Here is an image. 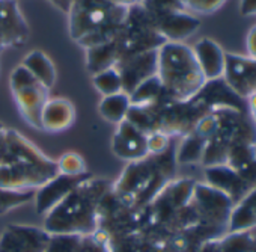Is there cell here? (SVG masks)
I'll return each mask as SVG.
<instances>
[{"label":"cell","mask_w":256,"mask_h":252,"mask_svg":"<svg viewBox=\"0 0 256 252\" xmlns=\"http://www.w3.org/2000/svg\"><path fill=\"white\" fill-rule=\"evenodd\" d=\"M59 174L58 162L47 157L22 133L8 129L0 147V189L35 192Z\"/></svg>","instance_id":"obj_1"},{"label":"cell","mask_w":256,"mask_h":252,"mask_svg":"<svg viewBox=\"0 0 256 252\" xmlns=\"http://www.w3.org/2000/svg\"><path fill=\"white\" fill-rule=\"evenodd\" d=\"M112 184L94 175L83 180L46 214L44 231L50 235L94 234L98 229L100 204Z\"/></svg>","instance_id":"obj_2"},{"label":"cell","mask_w":256,"mask_h":252,"mask_svg":"<svg viewBox=\"0 0 256 252\" xmlns=\"http://www.w3.org/2000/svg\"><path fill=\"white\" fill-rule=\"evenodd\" d=\"M176 165L172 145L162 154H150L145 159L130 162L112 184V192L138 208H145L174 180Z\"/></svg>","instance_id":"obj_3"},{"label":"cell","mask_w":256,"mask_h":252,"mask_svg":"<svg viewBox=\"0 0 256 252\" xmlns=\"http://www.w3.org/2000/svg\"><path fill=\"white\" fill-rule=\"evenodd\" d=\"M128 14L126 7L112 0H71L70 37L84 50L113 41Z\"/></svg>","instance_id":"obj_4"},{"label":"cell","mask_w":256,"mask_h":252,"mask_svg":"<svg viewBox=\"0 0 256 252\" xmlns=\"http://www.w3.org/2000/svg\"><path fill=\"white\" fill-rule=\"evenodd\" d=\"M157 77L166 94L176 101L194 98L206 83L193 49L184 43L168 41L158 49Z\"/></svg>","instance_id":"obj_5"},{"label":"cell","mask_w":256,"mask_h":252,"mask_svg":"<svg viewBox=\"0 0 256 252\" xmlns=\"http://www.w3.org/2000/svg\"><path fill=\"white\" fill-rule=\"evenodd\" d=\"M164 43L168 41L157 32L146 10L142 7V4H136L128 8L126 19L122 23L118 37L114 38L118 62L144 53L156 52Z\"/></svg>","instance_id":"obj_6"},{"label":"cell","mask_w":256,"mask_h":252,"mask_svg":"<svg viewBox=\"0 0 256 252\" xmlns=\"http://www.w3.org/2000/svg\"><path fill=\"white\" fill-rule=\"evenodd\" d=\"M10 85L23 119L30 127L41 130V113L50 98V89L23 65L12 70Z\"/></svg>","instance_id":"obj_7"},{"label":"cell","mask_w":256,"mask_h":252,"mask_svg":"<svg viewBox=\"0 0 256 252\" xmlns=\"http://www.w3.org/2000/svg\"><path fill=\"white\" fill-rule=\"evenodd\" d=\"M148 16L157 32L170 43H182L186 38L196 34L200 28V20L194 14L182 10L148 13Z\"/></svg>","instance_id":"obj_8"},{"label":"cell","mask_w":256,"mask_h":252,"mask_svg":"<svg viewBox=\"0 0 256 252\" xmlns=\"http://www.w3.org/2000/svg\"><path fill=\"white\" fill-rule=\"evenodd\" d=\"M50 234L34 225H8L0 234V252H46Z\"/></svg>","instance_id":"obj_9"},{"label":"cell","mask_w":256,"mask_h":252,"mask_svg":"<svg viewBox=\"0 0 256 252\" xmlns=\"http://www.w3.org/2000/svg\"><path fill=\"white\" fill-rule=\"evenodd\" d=\"M29 40V26L17 0H0V52L22 47Z\"/></svg>","instance_id":"obj_10"},{"label":"cell","mask_w":256,"mask_h":252,"mask_svg":"<svg viewBox=\"0 0 256 252\" xmlns=\"http://www.w3.org/2000/svg\"><path fill=\"white\" fill-rule=\"evenodd\" d=\"M112 151L116 157L126 162L145 159L150 156L148 135L128 119H124L118 124L116 132L112 138Z\"/></svg>","instance_id":"obj_11"},{"label":"cell","mask_w":256,"mask_h":252,"mask_svg":"<svg viewBox=\"0 0 256 252\" xmlns=\"http://www.w3.org/2000/svg\"><path fill=\"white\" fill-rule=\"evenodd\" d=\"M224 83L242 100L256 92V61L248 56L226 53Z\"/></svg>","instance_id":"obj_12"},{"label":"cell","mask_w":256,"mask_h":252,"mask_svg":"<svg viewBox=\"0 0 256 252\" xmlns=\"http://www.w3.org/2000/svg\"><path fill=\"white\" fill-rule=\"evenodd\" d=\"M157 52L158 50L128 58L114 65L120 76L122 91L125 94L130 95L140 83L157 74Z\"/></svg>","instance_id":"obj_13"},{"label":"cell","mask_w":256,"mask_h":252,"mask_svg":"<svg viewBox=\"0 0 256 252\" xmlns=\"http://www.w3.org/2000/svg\"><path fill=\"white\" fill-rule=\"evenodd\" d=\"M92 174H83V175H65L58 174L53 180H50L47 184L35 190V202H36V213L38 214H47L58 202H60L77 184H80L83 180L90 177Z\"/></svg>","instance_id":"obj_14"},{"label":"cell","mask_w":256,"mask_h":252,"mask_svg":"<svg viewBox=\"0 0 256 252\" xmlns=\"http://www.w3.org/2000/svg\"><path fill=\"white\" fill-rule=\"evenodd\" d=\"M46 252H110L107 235L96 229L94 234L52 235Z\"/></svg>","instance_id":"obj_15"},{"label":"cell","mask_w":256,"mask_h":252,"mask_svg":"<svg viewBox=\"0 0 256 252\" xmlns=\"http://www.w3.org/2000/svg\"><path fill=\"white\" fill-rule=\"evenodd\" d=\"M192 49L206 82L223 77L226 67V52L217 41L205 37L200 38Z\"/></svg>","instance_id":"obj_16"},{"label":"cell","mask_w":256,"mask_h":252,"mask_svg":"<svg viewBox=\"0 0 256 252\" xmlns=\"http://www.w3.org/2000/svg\"><path fill=\"white\" fill-rule=\"evenodd\" d=\"M74 119L76 109L70 100L64 97H50L41 113V130L48 133H60L71 127Z\"/></svg>","instance_id":"obj_17"},{"label":"cell","mask_w":256,"mask_h":252,"mask_svg":"<svg viewBox=\"0 0 256 252\" xmlns=\"http://www.w3.org/2000/svg\"><path fill=\"white\" fill-rule=\"evenodd\" d=\"M256 226V184L241 198L238 207L232 208L229 219L230 231H247Z\"/></svg>","instance_id":"obj_18"},{"label":"cell","mask_w":256,"mask_h":252,"mask_svg":"<svg viewBox=\"0 0 256 252\" xmlns=\"http://www.w3.org/2000/svg\"><path fill=\"white\" fill-rule=\"evenodd\" d=\"M23 65L28 71H30L42 85L52 89L56 83V68L52 59L41 50H34L28 56H24Z\"/></svg>","instance_id":"obj_19"},{"label":"cell","mask_w":256,"mask_h":252,"mask_svg":"<svg viewBox=\"0 0 256 252\" xmlns=\"http://www.w3.org/2000/svg\"><path fill=\"white\" fill-rule=\"evenodd\" d=\"M130 106H132L130 95L122 91L113 95L102 97V100L98 104V112L107 122L118 125L126 118Z\"/></svg>","instance_id":"obj_20"},{"label":"cell","mask_w":256,"mask_h":252,"mask_svg":"<svg viewBox=\"0 0 256 252\" xmlns=\"http://www.w3.org/2000/svg\"><path fill=\"white\" fill-rule=\"evenodd\" d=\"M118 62V49L114 40L86 50V68L92 74H98L104 70L114 67Z\"/></svg>","instance_id":"obj_21"},{"label":"cell","mask_w":256,"mask_h":252,"mask_svg":"<svg viewBox=\"0 0 256 252\" xmlns=\"http://www.w3.org/2000/svg\"><path fill=\"white\" fill-rule=\"evenodd\" d=\"M205 151V141L200 139L196 133L190 132L182 136L181 144L175 148V159L178 165H194L202 163Z\"/></svg>","instance_id":"obj_22"},{"label":"cell","mask_w":256,"mask_h":252,"mask_svg":"<svg viewBox=\"0 0 256 252\" xmlns=\"http://www.w3.org/2000/svg\"><path fill=\"white\" fill-rule=\"evenodd\" d=\"M166 95L168 94L156 74V76L146 79L144 83H140L130 94V101H132V106H148V104L160 101Z\"/></svg>","instance_id":"obj_23"},{"label":"cell","mask_w":256,"mask_h":252,"mask_svg":"<svg viewBox=\"0 0 256 252\" xmlns=\"http://www.w3.org/2000/svg\"><path fill=\"white\" fill-rule=\"evenodd\" d=\"M94 85L98 92L102 94V97L113 95L118 92H122V82L118 70L114 67L104 70L98 74H94Z\"/></svg>","instance_id":"obj_24"},{"label":"cell","mask_w":256,"mask_h":252,"mask_svg":"<svg viewBox=\"0 0 256 252\" xmlns=\"http://www.w3.org/2000/svg\"><path fill=\"white\" fill-rule=\"evenodd\" d=\"M56 162H58L59 174H65V175H83V174H88V166H86L84 159L80 154L74 153V151L62 154Z\"/></svg>","instance_id":"obj_25"},{"label":"cell","mask_w":256,"mask_h":252,"mask_svg":"<svg viewBox=\"0 0 256 252\" xmlns=\"http://www.w3.org/2000/svg\"><path fill=\"white\" fill-rule=\"evenodd\" d=\"M174 2L190 14H212L224 5L226 0H174Z\"/></svg>","instance_id":"obj_26"},{"label":"cell","mask_w":256,"mask_h":252,"mask_svg":"<svg viewBox=\"0 0 256 252\" xmlns=\"http://www.w3.org/2000/svg\"><path fill=\"white\" fill-rule=\"evenodd\" d=\"M35 192H6L0 189V214L34 201Z\"/></svg>","instance_id":"obj_27"},{"label":"cell","mask_w":256,"mask_h":252,"mask_svg":"<svg viewBox=\"0 0 256 252\" xmlns=\"http://www.w3.org/2000/svg\"><path fill=\"white\" fill-rule=\"evenodd\" d=\"M170 139L169 136L163 133H151L148 135V151L150 154H162L166 150L170 148Z\"/></svg>","instance_id":"obj_28"},{"label":"cell","mask_w":256,"mask_h":252,"mask_svg":"<svg viewBox=\"0 0 256 252\" xmlns=\"http://www.w3.org/2000/svg\"><path fill=\"white\" fill-rule=\"evenodd\" d=\"M246 47H247V53L248 58L256 61V26H253L248 34H247V41H246Z\"/></svg>","instance_id":"obj_29"},{"label":"cell","mask_w":256,"mask_h":252,"mask_svg":"<svg viewBox=\"0 0 256 252\" xmlns=\"http://www.w3.org/2000/svg\"><path fill=\"white\" fill-rule=\"evenodd\" d=\"M240 14L242 17L256 16V0H241L240 2Z\"/></svg>","instance_id":"obj_30"},{"label":"cell","mask_w":256,"mask_h":252,"mask_svg":"<svg viewBox=\"0 0 256 252\" xmlns=\"http://www.w3.org/2000/svg\"><path fill=\"white\" fill-rule=\"evenodd\" d=\"M246 106H247V113L250 116V119L254 122L256 125V92L252 94L247 100H246Z\"/></svg>","instance_id":"obj_31"},{"label":"cell","mask_w":256,"mask_h":252,"mask_svg":"<svg viewBox=\"0 0 256 252\" xmlns=\"http://www.w3.org/2000/svg\"><path fill=\"white\" fill-rule=\"evenodd\" d=\"M112 2H114L116 5H120V7H126L130 8L136 4H140V0H112Z\"/></svg>","instance_id":"obj_32"},{"label":"cell","mask_w":256,"mask_h":252,"mask_svg":"<svg viewBox=\"0 0 256 252\" xmlns=\"http://www.w3.org/2000/svg\"><path fill=\"white\" fill-rule=\"evenodd\" d=\"M140 2H142V0H140Z\"/></svg>","instance_id":"obj_33"}]
</instances>
